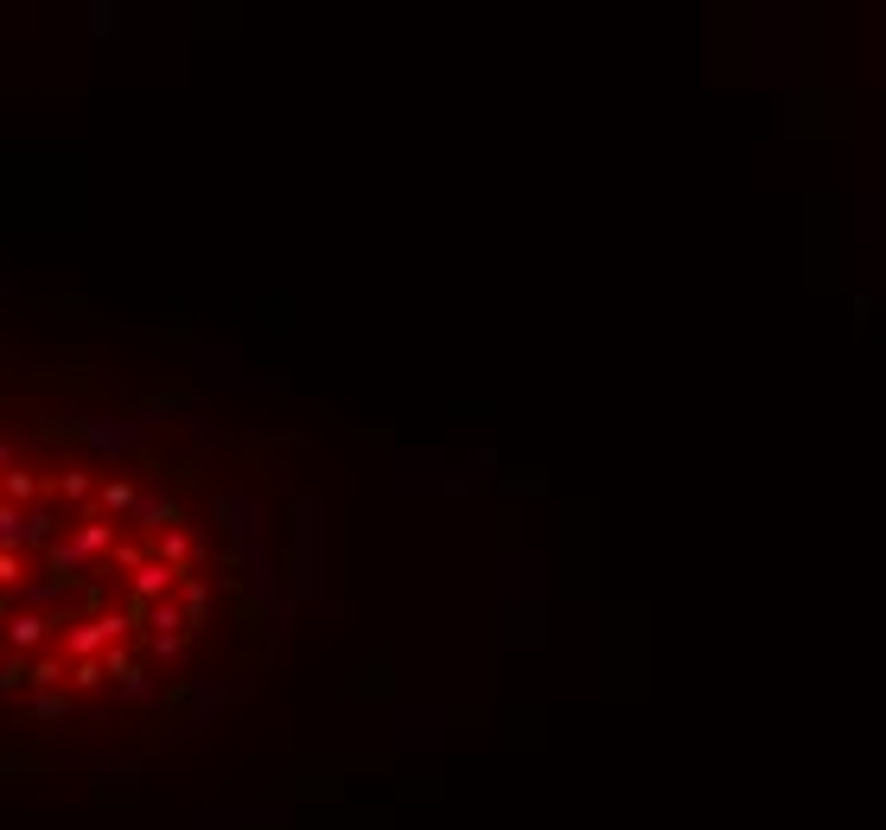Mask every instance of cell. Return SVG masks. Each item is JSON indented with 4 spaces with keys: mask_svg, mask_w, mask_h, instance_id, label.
<instances>
[{
    "mask_svg": "<svg viewBox=\"0 0 886 830\" xmlns=\"http://www.w3.org/2000/svg\"><path fill=\"white\" fill-rule=\"evenodd\" d=\"M230 563L147 460L0 415V753L141 767L217 722Z\"/></svg>",
    "mask_w": 886,
    "mask_h": 830,
    "instance_id": "6da1fadb",
    "label": "cell"
}]
</instances>
